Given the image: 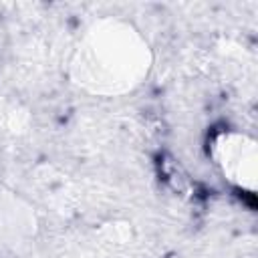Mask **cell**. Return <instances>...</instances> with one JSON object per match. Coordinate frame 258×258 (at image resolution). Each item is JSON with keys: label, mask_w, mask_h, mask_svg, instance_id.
<instances>
[{"label": "cell", "mask_w": 258, "mask_h": 258, "mask_svg": "<svg viewBox=\"0 0 258 258\" xmlns=\"http://www.w3.org/2000/svg\"><path fill=\"white\" fill-rule=\"evenodd\" d=\"M151 62V48L131 22L101 18L81 34L69 71L83 91L97 97H121L143 85Z\"/></svg>", "instance_id": "cell-1"}, {"label": "cell", "mask_w": 258, "mask_h": 258, "mask_svg": "<svg viewBox=\"0 0 258 258\" xmlns=\"http://www.w3.org/2000/svg\"><path fill=\"white\" fill-rule=\"evenodd\" d=\"M210 157L232 185L254 191L258 175L256 141L240 131H222L210 143Z\"/></svg>", "instance_id": "cell-2"}]
</instances>
